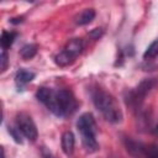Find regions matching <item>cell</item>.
<instances>
[{
    "instance_id": "obj_1",
    "label": "cell",
    "mask_w": 158,
    "mask_h": 158,
    "mask_svg": "<svg viewBox=\"0 0 158 158\" xmlns=\"http://www.w3.org/2000/svg\"><path fill=\"white\" fill-rule=\"evenodd\" d=\"M93 102L107 121L117 123L122 120L121 109L111 94L104 91L102 89H95L93 91Z\"/></svg>"
},
{
    "instance_id": "obj_2",
    "label": "cell",
    "mask_w": 158,
    "mask_h": 158,
    "mask_svg": "<svg viewBox=\"0 0 158 158\" xmlns=\"http://www.w3.org/2000/svg\"><path fill=\"white\" fill-rule=\"evenodd\" d=\"M36 98L42 104H44L47 106V109L51 112H53L56 116L64 117L62 109H60V105H59V101H58V98H57V90L41 86V88H38V90L36 93Z\"/></svg>"
},
{
    "instance_id": "obj_3",
    "label": "cell",
    "mask_w": 158,
    "mask_h": 158,
    "mask_svg": "<svg viewBox=\"0 0 158 158\" xmlns=\"http://www.w3.org/2000/svg\"><path fill=\"white\" fill-rule=\"evenodd\" d=\"M16 123H17V127L20 128V131L22 132V135L28 138L30 141H36L37 138V128H36V125L33 122V120L31 118L30 115L25 114V112H21L17 115L16 117Z\"/></svg>"
},
{
    "instance_id": "obj_4",
    "label": "cell",
    "mask_w": 158,
    "mask_h": 158,
    "mask_svg": "<svg viewBox=\"0 0 158 158\" xmlns=\"http://www.w3.org/2000/svg\"><path fill=\"white\" fill-rule=\"evenodd\" d=\"M57 98H58L63 116H68V115H72L73 112H75V110L78 107V102L72 91H69L67 89H59V90H57Z\"/></svg>"
},
{
    "instance_id": "obj_5",
    "label": "cell",
    "mask_w": 158,
    "mask_h": 158,
    "mask_svg": "<svg viewBox=\"0 0 158 158\" xmlns=\"http://www.w3.org/2000/svg\"><path fill=\"white\" fill-rule=\"evenodd\" d=\"M77 128L80 135H96V122L90 112L83 114L77 121Z\"/></svg>"
},
{
    "instance_id": "obj_6",
    "label": "cell",
    "mask_w": 158,
    "mask_h": 158,
    "mask_svg": "<svg viewBox=\"0 0 158 158\" xmlns=\"http://www.w3.org/2000/svg\"><path fill=\"white\" fill-rule=\"evenodd\" d=\"M74 144H75V138H74L73 132L65 131L62 135V149H63V152L67 156L72 154L74 151Z\"/></svg>"
},
{
    "instance_id": "obj_7",
    "label": "cell",
    "mask_w": 158,
    "mask_h": 158,
    "mask_svg": "<svg viewBox=\"0 0 158 158\" xmlns=\"http://www.w3.org/2000/svg\"><path fill=\"white\" fill-rule=\"evenodd\" d=\"M154 86V80L153 79H146L143 80L136 89V91L133 93V99L136 102H138V98H144L146 94Z\"/></svg>"
},
{
    "instance_id": "obj_8",
    "label": "cell",
    "mask_w": 158,
    "mask_h": 158,
    "mask_svg": "<svg viewBox=\"0 0 158 158\" xmlns=\"http://www.w3.org/2000/svg\"><path fill=\"white\" fill-rule=\"evenodd\" d=\"M95 17V11L94 9H85L83 11H80L75 17H74V21L77 25L79 26H83V25H88L90 23Z\"/></svg>"
},
{
    "instance_id": "obj_9",
    "label": "cell",
    "mask_w": 158,
    "mask_h": 158,
    "mask_svg": "<svg viewBox=\"0 0 158 158\" xmlns=\"http://www.w3.org/2000/svg\"><path fill=\"white\" fill-rule=\"evenodd\" d=\"M33 79H35V73L30 72L27 69H20L15 75V81H16L17 86H23L27 83L32 81Z\"/></svg>"
},
{
    "instance_id": "obj_10",
    "label": "cell",
    "mask_w": 158,
    "mask_h": 158,
    "mask_svg": "<svg viewBox=\"0 0 158 158\" xmlns=\"http://www.w3.org/2000/svg\"><path fill=\"white\" fill-rule=\"evenodd\" d=\"M81 142L86 152L94 153L99 149V143L96 141V135H83L81 136Z\"/></svg>"
},
{
    "instance_id": "obj_11",
    "label": "cell",
    "mask_w": 158,
    "mask_h": 158,
    "mask_svg": "<svg viewBox=\"0 0 158 158\" xmlns=\"http://www.w3.org/2000/svg\"><path fill=\"white\" fill-rule=\"evenodd\" d=\"M69 54H72L74 58H77L80 53H81V51H83V42L80 41V40H78V38H74V40H72L67 46H65V48H64Z\"/></svg>"
},
{
    "instance_id": "obj_12",
    "label": "cell",
    "mask_w": 158,
    "mask_h": 158,
    "mask_svg": "<svg viewBox=\"0 0 158 158\" xmlns=\"http://www.w3.org/2000/svg\"><path fill=\"white\" fill-rule=\"evenodd\" d=\"M74 59H75V58H74L72 54H69V53L64 49V51H62L59 54L56 56L54 62H56V64L59 65V67H65V65L72 64V63L74 62Z\"/></svg>"
},
{
    "instance_id": "obj_13",
    "label": "cell",
    "mask_w": 158,
    "mask_h": 158,
    "mask_svg": "<svg viewBox=\"0 0 158 158\" xmlns=\"http://www.w3.org/2000/svg\"><path fill=\"white\" fill-rule=\"evenodd\" d=\"M126 147H127V151L132 154V156H136V157H141L144 154V147L132 139H126Z\"/></svg>"
},
{
    "instance_id": "obj_14",
    "label": "cell",
    "mask_w": 158,
    "mask_h": 158,
    "mask_svg": "<svg viewBox=\"0 0 158 158\" xmlns=\"http://www.w3.org/2000/svg\"><path fill=\"white\" fill-rule=\"evenodd\" d=\"M16 36H17L16 32H7V31H4L2 35H1V40H0L2 49H6V48L11 47V44L14 43Z\"/></svg>"
},
{
    "instance_id": "obj_15",
    "label": "cell",
    "mask_w": 158,
    "mask_h": 158,
    "mask_svg": "<svg viewBox=\"0 0 158 158\" xmlns=\"http://www.w3.org/2000/svg\"><path fill=\"white\" fill-rule=\"evenodd\" d=\"M36 53H37V46L36 44H32V43L25 44L21 48V51H20V54H21V57L23 59H31L32 57L36 56Z\"/></svg>"
},
{
    "instance_id": "obj_16",
    "label": "cell",
    "mask_w": 158,
    "mask_h": 158,
    "mask_svg": "<svg viewBox=\"0 0 158 158\" xmlns=\"http://www.w3.org/2000/svg\"><path fill=\"white\" fill-rule=\"evenodd\" d=\"M158 56V40L153 41L148 48L146 49V52L143 53V58L144 59H151V58H154Z\"/></svg>"
},
{
    "instance_id": "obj_17",
    "label": "cell",
    "mask_w": 158,
    "mask_h": 158,
    "mask_svg": "<svg viewBox=\"0 0 158 158\" xmlns=\"http://www.w3.org/2000/svg\"><path fill=\"white\" fill-rule=\"evenodd\" d=\"M9 133L11 135V137L14 138L15 142L17 143H22V132L20 131V128L17 126H9L7 127Z\"/></svg>"
},
{
    "instance_id": "obj_18",
    "label": "cell",
    "mask_w": 158,
    "mask_h": 158,
    "mask_svg": "<svg viewBox=\"0 0 158 158\" xmlns=\"http://www.w3.org/2000/svg\"><path fill=\"white\" fill-rule=\"evenodd\" d=\"M102 33H104V30H102V28H94V30L89 33V36H90L91 38H94V40H98L99 37L102 36Z\"/></svg>"
},
{
    "instance_id": "obj_19",
    "label": "cell",
    "mask_w": 158,
    "mask_h": 158,
    "mask_svg": "<svg viewBox=\"0 0 158 158\" xmlns=\"http://www.w3.org/2000/svg\"><path fill=\"white\" fill-rule=\"evenodd\" d=\"M0 60H1V70L4 72L6 69V67H7V54H6V51L5 49H2V52H1Z\"/></svg>"
},
{
    "instance_id": "obj_20",
    "label": "cell",
    "mask_w": 158,
    "mask_h": 158,
    "mask_svg": "<svg viewBox=\"0 0 158 158\" xmlns=\"http://www.w3.org/2000/svg\"><path fill=\"white\" fill-rule=\"evenodd\" d=\"M148 158H158V149H149Z\"/></svg>"
},
{
    "instance_id": "obj_21",
    "label": "cell",
    "mask_w": 158,
    "mask_h": 158,
    "mask_svg": "<svg viewBox=\"0 0 158 158\" xmlns=\"http://www.w3.org/2000/svg\"><path fill=\"white\" fill-rule=\"evenodd\" d=\"M22 21H23V17H16V19H11V20H10L11 23H20V22H22Z\"/></svg>"
},
{
    "instance_id": "obj_22",
    "label": "cell",
    "mask_w": 158,
    "mask_h": 158,
    "mask_svg": "<svg viewBox=\"0 0 158 158\" xmlns=\"http://www.w3.org/2000/svg\"><path fill=\"white\" fill-rule=\"evenodd\" d=\"M1 158H5V151H4V148H1Z\"/></svg>"
},
{
    "instance_id": "obj_23",
    "label": "cell",
    "mask_w": 158,
    "mask_h": 158,
    "mask_svg": "<svg viewBox=\"0 0 158 158\" xmlns=\"http://www.w3.org/2000/svg\"><path fill=\"white\" fill-rule=\"evenodd\" d=\"M154 132H156V135H158V125L156 126V128H154Z\"/></svg>"
}]
</instances>
